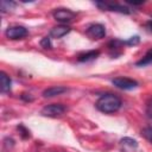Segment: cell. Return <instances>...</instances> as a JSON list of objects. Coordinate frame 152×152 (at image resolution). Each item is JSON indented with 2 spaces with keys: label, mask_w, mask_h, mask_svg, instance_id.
Returning a JSON list of instances; mask_svg holds the SVG:
<instances>
[{
  "label": "cell",
  "mask_w": 152,
  "mask_h": 152,
  "mask_svg": "<svg viewBox=\"0 0 152 152\" xmlns=\"http://www.w3.org/2000/svg\"><path fill=\"white\" fill-rule=\"evenodd\" d=\"M120 142H121L122 147H124L125 150H128V151L134 150V148H137V146H138L137 141H135L134 139H131V138H124V139H121Z\"/></svg>",
  "instance_id": "7c38bea8"
},
{
  "label": "cell",
  "mask_w": 152,
  "mask_h": 152,
  "mask_svg": "<svg viewBox=\"0 0 152 152\" xmlns=\"http://www.w3.org/2000/svg\"><path fill=\"white\" fill-rule=\"evenodd\" d=\"M27 36V30L24 26L13 25L6 30V37L10 39H21Z\"/></svg>",
  "instance_id": "5b68a950"
},
{
  "label": "cell",
  "mask_w": 152,
  "mask_h": 152,
  "mask_svg": "<svg viewBox=\"0 0 152 152\" xmlns=\"http://www.w3.org/2000/svg\"><path fill=\"white\" fill-rule=\"evenodd\" d=\"M53 18L61 23H68L75 18V13L68 8H57L52 13Z\"/></svg>",
  "instance_id": "8992f818"
},
{
  "label": "cell",
  "mask_w": 152,
  "mask_h": 152,
  "mask_svg": "<svg viewBox=\"0 0 152 152\" xmlns=\"http://www.w3.org/2000/svg\"><path fill=\"white\" fill-rule=\"evenodd\" d=\"M147 25H148V27H150V30L152 31V21H148V24H147Z\"/></svg>",
  "instance_id": "d6986e66"
},
{
  "label": "cell",
  "mask_w": 152,
  "mask_h": 152,
  "mask_svg": "<svg viewBox=\"0 0 152 152\" xmlns=\"http://www.w3.org/2000/svg\"><path fill=\"white\" fill-rule=\"evenodd\" d=\"M141 135L152 144V127H145L141 131Z\"/></svg>",
  "instance_id": "5bb4252c"
},
{
  "label": "cell",
  "mask_w": 152,
  "mask_h": 152,
  "mask_svg": "<svg viewBox=\"0 0 152 152\" xmlns=\"http://www.w3.org/2000/svg\"><path fill=\"white\" fill-rule=\"evenodd\" d=\"M40 45H42L43 48H45V49H50V48H51L50 38H49V37H44V38L42 39V42H40Z\"/></svg>",
  "instance_id": "e0dca14e"
},
{
  "label": "cell",
  "mask_w": 152,
  "mask_h": 152,
  "mask_svg": "<svg viewBox=\"0 0 152 152\" xmlns=\"http://www.w3.org/2000/svg\"><path fill=\"white\" fill-rule=\"evenodd\" d=\"M151 63H152V48L145 53V56L139 62H137V65L138 66H144V65H147V64H151Z\"/></svg>",
  "instance_id": "4fadbf2b"
},
{
  "label": "cell",
  "mask_w": 152,
  "mask_h": 152,
  "mask_svg": "<svg viewBox=\"0 0 152 152\" xmlns=\"http://www.w3.org/2000/svg\"><path fill=\"white\" fill-rule=\"evenodd\" d=\"M66 91V88L65 87H61V86H55V87H50L48 89H45L43 91V96L44 97H52V96H56V95H59L62 93Z\"/></svg>",
  "instance_id": "9c48e42d"
},
{
  "label": "cell",
  "mask_w": 152,
  "mask_h": 152,
  "mask_svg": "<svg viewBox=\"0 0 152 152\" xmlns=\"http://www.w3.org/2000/svg\"><path fill=\"white\" fill-rule=\"evenodd\" d=\"M96 5L101 8H104L107 11H115L120 13H129V10L125 6H121L119 4H113V2H96Z\"/></svg>",
  "instance_id": "52a82bcc"
},
{
  "label": "cell",
  "mask_w": 152,
  "mask_h": 152,
  "mask_svg": "<svg viewBox=\"0 0 152 152\" xmlns=\"http://www.w3.org/2000/svg\"><path fill=\"white\" fill-rule=\"evenodd\" d=\"M99 51L97 50H90V51H87V52H83L81 55H78V61L80 62H88V61H91V59H95L97 56H99Z\"/></svg>",
  "instance_id": "8fae6325"
},
{
  "label": "cell",
  "mask_w": 152,
  "mask_h": 152,
  "mask_svg": "<svg viewBox=\"0 0 152 152\" xmlns=\"http://www.w3.org/2000/svg\"><path fill=\"white\" fill-rule=\"evenodd\" d=\"M66 108L65 106L61 104V103H52V104H48L42 109V115L44 116H49V118H57L61 116L65 113Z\"/></svg>",
  "instance_id": "7a4b0ae2"
},
{
  "label": "cell",
  "mask_w": 152,
  "mask_h": 152,
  "mask_svg": "<svg viewBox=\"0 0 152 152\" xmlns=\"http://www.w3.org/2000/svg\"><path fill=\"white\" fill-rule=\"evenodd\" d=\"M86 33L90 39H101L106 36V28L101 24H93L87 28Z\"/></svg>",
  "instance_id": "277c9868"
},
{
  "label": "cell",
  "mask_w": 152,
  "mask_h": 152,
  "mask_svg": "<svg viewBox=\"0 0 152 152\" xmlns=\"http://www.w3.org/2000/svg\"><path fill=\"white\" fill-rule=\"evenodd\" d=\"M70 32V27L66 25H59V26H55L51 28L50 31V36L53 38H62L63 36H65L66 33Z\"/></svg>",
  "instance_id": "ba28073f"
},
{
  "label": "cell",
  "mask_w": 152,
  "mask_h": 152,
  "mask_svg": "<svg viewBox=\"0 0 152 152\" xmlns=\"http://www.w3.org/2000/svg\"><path fill=\"white\" fill-rule=\"evenodd\" d=\"M139 43V37L138 36H134V37H131L128 40L125 42V44H128V45H135Z\"/></svg>",
  "instance_id": "ac0fdd59"
},
{
  "label": "cell",
  "mask_w": 152,
  "mask_h": 152,
  "mask_svg": "<svg viewBox=\"0 0 152 152\" xmlns=\"http://www.w3.org/2000/svg\"><path fill=\"white\" fill-rule=\"evenodd\" d=\"M14 4L13 2H10V1H1V12L5 13L7 11L11 10V7H13Z\"/></svg>",
  "instance_id": "9a60e30c"
},
{
  "label": "cell",
  "mask_w": 152,
  "mask_h": 152,
  "mask_svg": "<svg viewBox=\"0 0 152 152\" xmlns=\"http://www.w3.org/2000/svg\"><path fill=\"white\" fill-rule=\"evenodd\" d=\"M112 83L119 88V89H124V90H131L138 87V82L135 80L128 78V77H116L112 81Z\"/></svg>",
  "instance_id": "3957f363"
},
{
  "label": "cell",
  "mask_w": 152,
  "mask_h": 152,
  "mask_svg": "<svg viewBox=\"0 0 152 152\" xmlns=\"http://www.w3.org/2000/svg\"><path fill=\"white\" fill-rule=\"evenodd\" d=\"M146 115L152 119V99H150L146 103Z\"/></svg>",
  "instance_id": "2e32d148"
},
{
  "label": "cell",
  "mask_w": 152,
  "mask_h": 152,
  "mask_svg": "<svg viewBox=\"0 0 152 152\" xmlns=\"http://www.w3.org/2000/svg\"><path fill=\"white\" fill-rule=\"evenodd\" d=\"M0 89L1 93H8L11 90V78L4 72H0Z\"/></svg>",
  "instance_id": "30bf717a"
},
{
  "label": "cell",
  "mask_w": 152,
  "mask_h": 152,
  "mask_svg": "<svg viewBox=\"0 0 152 152\" xmlns=\"http://www.w3.org/2000/svg\"><path fill=\"white\" fill-rule=\"evenodd\" d=\"M121 107V100L114 94H104L96 101V108L106 114L115 113Z\"/></svg>",
  "instance_id": "6da1fadb"
}]
</instances>
